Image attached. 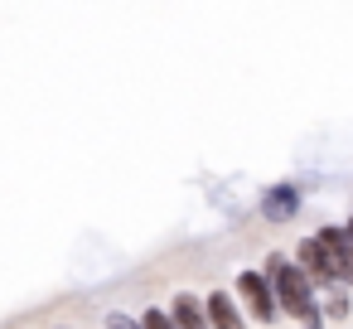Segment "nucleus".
I'll list each match as a JSON object with an SVG mask.
<instances>
[{
    "label": "nucleus",
    "mask_w": 353,
    "mask_h": 329,
    "mask_svg": "<svg viewBox=\"0 0 353 329\" xmlns=\"http://www.w3.org/2000/svg\"><path fill=\"white\" fill-rule=\"evenodd\" d=\"M266 276H271V286H276V305H281L285 315H295V319H310V315H314V281H310L295 261L271 257V261H266Z\"/></svg>",
    "instance_id": "obj_1"
},
{
    "label": "nucleus",
    "mask_w": 353,
    "mask_h": 329,
    "mask_svg": "<svg viewBox=\"0 0 353 329\" xmlns=\"http://www.w3.org/2000/svg\"><path fill=\"white\" fill-rule=\"evenodd\" d=\"M237 290L247 295V305H252V315H256L261 324L276 315V286H271V276H261V271H242V276H237Z\"/></svg>",
    "instance_id": "obj_3"
},
{
    "label": "nucleus",
    "mask_w": 353,
    "mask_h": 329,
    "mask_svg": "<svg viewBox=\"0 0 353 329\" xmlns=\"http://www.w3.org/2000/svg\"><path fill=\"white\" fill-rule=\"evenodd\" d=\"M324 315H329V319H343V315H348V295H343V290H334V295L324 300Z\"/></svg>",
    "instance_id": "obj_8"
},
{
    "label": "nucleus",
    "mask_w": 353,
    "mask_h": 329,
    "mask_svg": "<svg viewBox=\"0 0 353 329\" xmlns=\"http://www.w3.org/2000/svg\"><path fill=\"white\" fill-rule=\"evenodd\" d=\"M208 324H213V329H247V324H242V315H237V305H232L223 290H218V295H208Z\"/></svg>",
    "instance_id": "obj_6"
},
{
    "label": "nucleus",
    "mask_w": 353,
    "mask_h": 329,
    "mask_svg": "<svg viewBox=\"0 0 353 329\" xmlns=\"http://www.w3.org/2000/svg\"><path fill=\"white\" fill-rule=\"evenodd\" d=\"M170 315H174V324H179V329H213V324H208V305H199L189 290H184V295H174Z\"/></svg>",
    "instance_id": "obj_5"
},
{
    "label": "nucleus",
    "mask_w": 353,
    "mask_h": 329,
    "mask_svg": "<svg viewBox=\"0 0 353 329\" xmlns=\"http://www.w3.org/2000/svg\"><path fill=\"white\" fill-rule=\"evenodd\" d=\"M343 228H348V247H353V218H348ZM348 286H353V271H348Z\"/></svg>",
    "instance_id": "obj_10"
},
{
    "label": "nucleus",
    "mask_w": 353,
    "mask_h": 329,
    "mask_svg": "<svg viewBox=\"0 0 353 329\" xmlns=\"http://www.w3.org/2000/svg\"><path fill=\"white\" fill-rule=\"evenodd\" d=\"M145 329H179V324H174V315H165V310H145Z\"/></svg>",
    "instance_id": "obj_9"
},
{
    "label": "nucleus",
    "mask_w": 353,
    "mask_h": 329,
    "mask_svg": "<svg viewBox=\"0 0 353 329\" xmlns=\"http://www.w3.org/2000/svg\"><path fill=\"white\" fill-rule=\"evenodd\" d=\"M295 203H300V194H295L290 184H281V189L266 194V218H271V223H285V218L295 213Z\"/></svg>",
    "instance_id": "obj_7"
},
{
    "label": "nucleus",
    "mask_w": 353,
    "mask_h": 329,
    "mask_svg": "<svg viewBox=\"0 0 353 329\" xmlns=\"http://www.w3.org/2000/svg\"><path fill=\"white\" fill-rule=\"evenodd\" d=\"M295 266L314 281V286H334L339 281V266H334V257L319 247V237H310V242H300V252H295Z\"/></svg>",
    "instance_id": "obj_2"
},
{
    "label": "nucleus",
    "mask_w": 353,
    "mask_h": 329,
    "mask_svg": "<svg viewBox=\"0 0 353 329\" xmlns=\"http://www.w3.org/2000/svg\"><path fill=\"white\" fill-rule=\"evenodd\" d=\"M319 237V247L334 257V266H339V281H348V271H353V247H348V228H319L314 232Z\"/></svg>",
    "instance_id": "obj_4"
}]
</instances>
